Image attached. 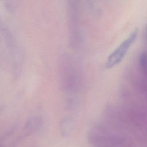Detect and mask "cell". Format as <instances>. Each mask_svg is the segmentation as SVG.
<instances>
[{"label": "cell", "mask_w": 147, "mask_h": 147, "mask_svg": "<svg viewBox=\"0 0 147 147\" xmlns=\"http://www.w3.org/2000/svg\"><path fill=\"white\" fill-rule=\"evenodd\" d=\"M138 34V29L137 28L134 29L130 34L125 38L119 45L115 49L113 52L109 56L105 63V66L107 68H111L119 64L126 53L129 51L130 48L136 40Z\"/></svg>", "instance_id": "6da1fadb"}]
</instances>
